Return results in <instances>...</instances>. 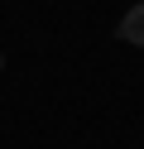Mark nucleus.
I'll list each match as a JSON object with an SVG mask.
<instances>
[{
    "mask_svg": "<svg viewBox=\"0 0 144 149\" xmlns=\"http://www.w3.org/2000/svg\"><path fill=\"white\" fill-rule=\"evenodd\" d=\"M0 68H5V63H0Z\"/></svg>",
    "mask_w": 144,
    "mask_h": 149,
    "instance_id": "f03ea898",
    "label": "nucleus"
},
{
    "mask_svg": "<svg viewBox=\"0 0 144 149\" xmlns=\"http://www.w3.org/2000/svg\"><path fill=\"white\" fill-rule=\"evenodd\" d=\"M115 39H125V43H134V48H144V0L125 10V19H120V29H115Z\"/></svg>",
    "mask_w": 144,
    "mask_h": 149,
    "instance_id": "f257e3e1",
    "label": "nucleus"
}]
</instances>
